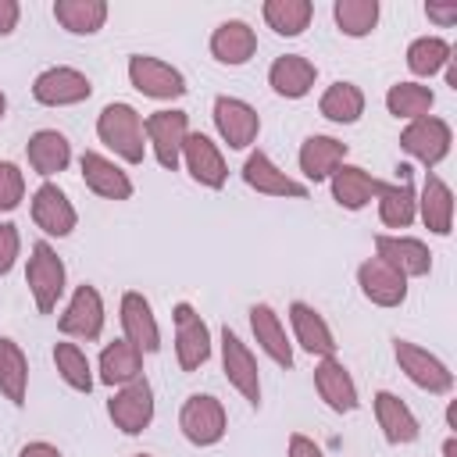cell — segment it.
Segmentation results:
<instances>
[{
	"label": "cell",
	"instance_id": "83f0119b",
	"mask_svg": "<svg viewBox=\"0 0 457 457\" xmlns=\"http://www.w3.org/2000/svg\"><path fill=\"white\" fill-rule=\"evenodd\" d=\"M250 328H253V343L278 364V368H293V343L286 336L282 318L275 314L271 303H253L250 307Z\"/></svg>",
	"mask_w": 457,
	"mask_h": 457
},
{
	"label": "cell",
	"instance_id": "4316f807",
	"mask_svg": "<svg viewBox=\"0 0 457 457\" xmlns=\"http://www.w3.org/2000/svg\"><path fill=\"white\" fill-rule=\"evenodd\" d=\"M418 218L432 236H450L453 232V189L439 175H425L421 193H418Z\"/></svg>",
	"mask_w": 457,
	"mask_h": 457
},
{
	"label": "cell",
	"instance_id": "d590c367",
	"mask_svg": "<svg viewBox=\"0 0 457 457\" xmlns=\"http://www.w3.org/2000/svg\"><path fill=\"white\" fill-rule=\"evenodd\" d=\"M261 14H264V21H268V29H271L275 36L293 39V36H300V32L311 25L314 4H311V0H264Z\"/></svg>",
	"mask_w": 457,
	"mask_h": 457
},
{
	"label": "cell",
	"instance_id": "e0dca14e",
	"mask_svg": "<svg viewBox=\"0 0 457 457\" xmlns=\"http://www.w3.org/2000/svg\"><path fill=\"white\" fill-rule=\"evenodd\" d=\"M182 164L189 171V179L204 189H221L225 179H228V164L218 150V143L204 132H189L186 143H182Z\"/></svg>",
	"mask_w": 457,
	"mask_h": 457
},
{
	"label": "cell",
	"instance_id": "ba28073f",
	"mask_svg": "<svg viewBox=\"0 0 457 457\" xmlns=\"http://www.w3.org/2000/svg\"><path fill=\"white\" fill-rule=\"evenodd\" d=\"M400 146H403V154H411L425 168H436L439 161L450 157L453 129H450V121H443L436 114H425V118L407 121V129L400 132Z\"/></svg>",
	"mask_w": 457,
	"mask_h": 457
},
{
	"label": "cell",
	"instance_id": "e575fe53",
	"mask_svg": "<svg viewBox=\"0 0 457 457\" xmlns=\"http://www.w3.org/2000/svg\"><path fill=\"white\" fill-rule=\"evenodd\" d=\"M0 393L14 407H25V396H29V357L14 339H0Z\"/></svg>",
	"mask_w": 457,
	"mask_h": 457
},
{
	"label": "cell",
	"instance_id": "7402d4cb",
	"mask_svg": "<svg viewBox=\"0 0 457 457\" xmlns=\"http://www.w3.org/2000/svg\"><path fill=\"white\" fill-rule=\"evenodd\" d=\"M289 325H293V339L300 343L303 353L311 357H336V336L328 328V321L321 318V311H314L311 303L303 300H293L289 303Z\"/></svg>",
	"mask_w": 457,
	"mask_h": 457
},
{
	"label": "cell",
	"instance_id": "8992f818",
	"mask_svg": "<svg viewBox=\"0 0 457 457\" xmlns=\"http://www.w3.org/2000/svg\"><path fill=\"white\" fill-rule=\"evenodd\" d=\"M89 96H93L89 75L79 71V68H71V64L43 68L32 79V100L43 104V107H71V104H82Z\"/></svg>",
	"mask_w": 457,
	"mask_h": 457
},
{
	"label": "cell",
	"instance_id": "5bb4252c",
	"mask_svg": "<svg viewBox=\"0 0 457 457\" xmlns=\"http://www.w3.org/2000/svg\"><path fill=\"white\" fill-rule=\"evenodd\" d=\"M118 321H121V339H129L143 357L161 350V325H157V314L143 293H136V289L121 293Z\"/></svg>",
	"mask_w": 457,
	"mask_h": 457
},
{
	"label": "cell",
	"instance_id": "4fadbf2b",
	"mask_svg": "<svg viewBox=\"0 0 457 457\" xmlns=\"http://www.w3.org/2000/svg\"><path fill=\"white\" fill-rule=\"evenodd\" d=\"M104 321H107V314H104V296H100V289L89 286V282H82V286H75V293H71V300H68V307H64L57 328H61L68 339L93 343V339H100Z\"/></svg>",
	"mask_w": 457,
	"mask_h": 457
},
{
	"label": "cell",
	"instance_id": "603a6c76",
	"mask_svg": "<svg viewBox=\"0 0 457 457\" xmlns=\"http://www.w3.org/2000/svg\"><path fill=\"white\" fill-rule=\"evenodd\" d=\"M371 411H375V421H378L386 443H393V446H407V443H414V439L421 436V425H418L414 411H411L396 393L378 389V393L371 396Z\"/></svg>",
	"mask_w": 457,
	"mask_h": 457
},
{
	"label": "cell",
	"instance_id": "6da1fadb",
	"mask_svg": "<svg viewBox=\"0 0 457 457\" xmlns=\"http://www.w3.org/2000/svg\"><path fill=\"white\" fill-rule=\"evenodd\" d=\"M96 136L104 146L114 150V157H121L125 164H143L146 161V132H143V114L125 104H104V111L96 114Z\"/></svg>",
	"mask_w": 457,
	"mask_h": 457
},
{
	"label": "cell",
	"instance_id": "681fc988",
	"mask_svg": "<svg viewBox=\"0 0 457 457\" xmlns=\"http://www.w3.org/2000/svg\"><path fill=\"white\" fill-rule=\"evenodd\" d=\"M136 457H150V453H136Z\"/></svg>",
	"mask_w": 457,
	"mask_h": 457
},
{
	"label": "cell",
	"instance_id": "7dc6e473",
	"mask_svg": "<svg viewBox=\"0 0 457 457\" xmlns=\"http://www.w3.org/2000/svg\"><path fill=\"white\" fill-rule=\"evenodd\" d=\"M443 457H457V436H446V443H443Z\"/></svg>",
	"mask_w": 457,
	"mask_h": 457
},
{
	"label": "cell",
	"instance_id": "484cf974",
	"mask_svg": "<svg viewBox=\"0 0 457 457\" xmlns=\"http://www.w3.org/2000/svg\"><path fill=\"white\" fill-rule=\"evenodd\" d=\"M346 161V143L336 139V136H307L300 143V154H296V164L303 171L307 182H328V175Z\"/></svg>",
	"mask_w": 457,
	"mask_h": 457
},
{
	"label": "cell",
	"instance_id": "ee69618b",
	"mask_svg": "<svg viewBox=\"0 0 457 457\" xmlns=\"http://www.w3.org/2000/svg\"><path fill=\"white\" fill-rule=\"evenodd\" d=\"M286 457H325V450H321L311 436L293 432V436H289V443H286Z\"/></svg>",
	"mask_w": 457,
	"mask_h": 457
},
{
	"label": "cell",
	"instance_id": "44dd1931",
	"mask_svg": "<svg viewBox=\"0 0 457 457\" xmlns=\"http://www.w3.org/2000/svg\"><path fill=\"white\" fill-rule=\"evenodd\" d=\"M357 286H361V296L375 307H400L407 300V278L400 271H393L389 264H382L378 257L361 261Z\"/></svg>",
	"mask_w": 457,
	"mask_h": 457
},
{
	"label": "cell",
	"instance_id": "bcb514c9",
	"mask_svg": "<svg viewBox=\"0 0 457 457\" xmlns=\"http://www.w3.org/2000/svg\"><path fill=\"white\" fill-rule=\"evenodd\" d=\"M18 457H64V453L54 443H46V439H32V443H25L18 450Z\"/></svg>",
	"mask_w": 457,
	"mask_h": 457
},
{
	"label": "cell",
	"instance_id": "ffe728a7",
	"mask_svg": "<svg viewBox=\"0 0 457 457\" xmlns=\"http://www.w3.org/2000/svg\"><path fill=\"white\" fill-rule=\"evenodd\" d=\"M243 182L253 189V193H261V196H289V200H303L307 196V182H296V179H289L264 150H253L246 161H243Z\"/></svg>",
	"mask_w": 457,
	"mask_h": 457
},
{
	"label": "cell",
	"instance_id": "d4e9b609",
	"mask_svg": "<svg viewBox=\"0 0 457 457\" xmlns=\"http://www.w3.org/2000/svg\"><path fill=\"white\" fill-rule=\"evenodd\" d=\"M318 82V68L314 61H307L303 54H282L271 61L268 68V86L275 96H286V100H300L314 89Z\"/></svg>",
	"mask_w": 457,
	"mask_h": 457
},
{
	"label": "cell",
	"instance_id": "f1b7e54d",
	"mask_svg": "<svg viewBox=\"0 0 457 457\" xmlns=\"http://www.w3.org/2000/svg\"><path fill=\"white\" fill-rule=\"evenodd\" d=\"M328 186H332V200L343 211H364L378 193V179L361 164H346V161L328 175Z\"/></svg>",
	"mask_w": 457,
	"mask_h": 457
},
{
	"label": "cell",
	"instance_id": "2e32d148",
	"mask_svg": "<svg viewBox=\"0 0 457 457\" xmlns=\"http://www.w3.org/2000/svg\"><path fill=\"white\" fill-rule=\"evenodd\" d=\"M375 257L382 264H389L393 271H400L403 278H421L432 271V253L428 246L418 239V236H389V232H378L375 236Z\"/></svg>",
	"mask_w": 457,
	"mask_h": 457
},
{
	"label": "cell",
	"instance_id": "9c48e42d",
	"mask_svg": "<svg viewBox=\"0 0 457 457\" xmlns=\"http://www.w3.org/2000/svg\"><path fill=\"white\" fill-rule=\"evenodd\" d=\"M175 361L182 371H200L211 361V328L193 303H175Z\"/></svg>",
	"mask_w": 457,
	"mask_h": 457
},
{
	"label": "cell",
	"instance_id": "8d00e7d4",
	"mask_svg": "<svg viewBox=\"0 0 457 457\" xmlns=\"http://www.w3.org/2000/svg\"><path fill=\"white\" fill-rule=\"evenodd\" d=\"M436 104V93L432 86H421V82H396L386 89V111L400 121H414V118H425Z\"/></svg>",
	"mask_w": 457,
	"mask_h": 457
},
{
	"label": "cell",
	"instance_id": "7a4b0ae2",
	"mask_svg": "<svg viewBox=\"0 0 457 457\" xmlns=\"http://www.w3.org/2000/svg\"><path fill=\"white\" fill-rule=\"evenodd\" d=\"M25 282H29V293H32V303H36L39 314H50L57 307V300L64 296L68 268H64V261L57 257V250L46 239L32 243L29 264H25Z\"/></svg>",
	"mask_w": 457,
	"mask_h": 457
},
{
	"label": "cell",
	"instance_id": "f546056e",
	"mask_svg": "<svg viewBox=\"0 0 457 457\" xmlns=\"http://www.w3.org/2000/svg\"><path fill=\"white\" fill-rule=\"evenodd\" d=\"M25 157H29V168H32L36 175L50 179V175H57V171H64V168L71 164V143H68V136L57 132V129H39V132L29 136Z\"/></svg>",
	"mask_w": 457,
	"mask_h": 457
},
{
	"label": "cell",
	"instance_id": "d6a6232c",
	"mask_svg": "<svg viewBox=\"0 0 457 457\" xmlns=\"http://www.w3.org/2000/svg\"><path fill=\"white\" fill-rule=\"evenodd\" d=\"M54 21L71 36H96L107 21V4L104 0H57Z\"/></svg>",
	"mask_w": 457,
	"mask_h": 457
},
{
	"label": "cell",
	"instance_id": "9a60e30c",
	"mask_svg": "<svg viewBox=\"0 0 457 457\" xmlns=\"http://www.w3.org/2000/svg\"><path fill=\"white\" fill-rule=\"evenodd\" d=\"M29 211H32L36 228H39L43 236H54V239L71 236V232H75V225H79V211H75V204H71V200H68V193H64V189H57L54 182H43V186L32 193Z\"/></svg>",
	"mask_w": 457,
	"mask_h": 457
},
{
	"label": "cell",
	"instance_id": "7bdbcfd3",
	"mask_svg": "<svg viewBox=\"0 0 457 457\" xmlns=\"http://www.w3.org/2000/svg\"><path fill=\"white\" fill-rule=\"evenodd\" d=\"M425 18H428V21H436L439 29H450V25L457 21V0H446V4L428 0V4H425Z\"/></svg>",
	"mask_w": 457,
	"mask_h": 457
},
{
	"label": "cell",
	"instance_id": "5b68a950",
	"mask_svg": "<svg viewBox=\"0 0 457 457\" xmlns=\"http://www.w3.org/2000/svg\"><path fill=\"white\" fill-rule=\"evenodd\" d=\"M393 357H396L400 371H403L418 389H425V393H432V396H446V393L453 389V371H450L436 353H428L425 346H418V343H411V339H393Z\"/></svg>",
	"mask_w": 457,
	"mask_h": 457
},
{
	"label": "cell",
	"instance_id": "3957f363",
	"mask_svg": "<svg viewBox=\"0 0 457 457\" xmlns=\"http://www.w3.org/2000/svg\"><path fill=\"white\" fill-rule=\"evenodd\" d=\"M143 132H146V146L154 150L157 164L164 171H175L182 164V143L189 136V114L179 107H164L143 118Z\"/></svg>",
	"mask_w": 457,
	"mask_h": 457
},
{
	"label": "cell",
	"instance_id": "c3c4849f",
	"mask_svg": "<svg viewBox=\"0 0 457 457\" xmlns=\"http://www.w3.org/2000/svg\"><path fill=\"white\" fill-rule=\"evenodd\" d=\"M4 114H7V96H4V89H0V121H4Z\"/></svg>",
	"mask_w": 457,
	"mask_h": 457
},
{
	"label": "cell",
	"instance_id": "60d3db41",
	"mask_svg": "<svg viewBox=\"0 0 457 457\" xmlns=\"http://www.w3.org/2000/svg\"><path fill=\"white\" fill-rule=\"evenodd\" d=\"M25 200V171L14 161H0V211H14Z\"/></svg>",
	"mask_w": 457,
	"mask_h": 457
},
{
	"label": "cell",
	"instance_id": "f35d334b",
	"mask_svg": "<svg viewBox=\"0 0 457 457\" xmlns=\"http://www.w3.org/2000/svg\"><path fill=\"white\" fill-rule=\"evenodd\" d=\"M450 57H453V46H450L443 36H418V39H411V46H407V68H411V75H418V79L439 75Z\"/></svg>",
	"mask_w": 457,
	"mask_h": 457
},
{
	"label": "cell",
	"instance_id": "ab89813d",
	"mask_svg": "<svg viewBox=\"0 0 457 457\" xmlns=\"http://www.w3.org/2000/svg\"><path fill=\"white\" fill-rule=\"evenodd\" d=\"M54 368L64 378V386H71L75 393H89L93 382H96L93 364H89V357L79 343H57L54 346Z\"/></svg>",
	"mask_w": 457,
	"mask_h": 457
},
{
	"label": "cell",
	"instance_id": "4dcf8cb0",
	"mask_svg": "<svg viewBox=\"0 0 457 457\" xmlns=\"http://www.w3.org/2000/svg\"><path fill=\"white\" fill-rule=\"evenodd\" d=\"M96 378L111 389H121L136 378H143V353L129 343V339H114L100 350V361H96Z\"/></svg>",
	"mask_w": 457,
	"mask_h": 457
},
{
	"label": "cell",
	"instance_id": "b9f144b4",
	"mask_svg": "<svg viewBox=\"0 0 457 457\" xmlns=\"http://www.w3.org/2000/svg\"><path fill=\"white\" fill-rule=\"evenodd\" d=\"M18 253H21V232H18V225L0 221V275H7L14 268Z\"/></svg>",
	"mask_w": 457,
	"mask_h": 457
},
{
	"label": "cell",
	"instance_id": "f6af8a7d",
	"mask_svg": "<svg viewBox=\"0 0 457 457\" xmlns=\"http://www.w3.org/2000/svg\"><path fill=\"white\" fill-rule=\"evenodd\" d=\"M21 18V4L18 0H0V36H11L18 29Z\"/></svg>",
	"mask_w": 457,
	"mask_h": 457
},
{
	"label": "cell",
	"instance_id": "52a82bcc",
	"mask_svg": "<svg viewBox=\"0 0 457 457\" xmlns=\"http://www.w3.org/2000/svg\"><path fill=\"white\" fill-rule=\"evenodd\" d=\"M129 82H132V89H139L150 100L186 96V75L175 64H168L154 54H132L129 57Z\"/></svg>",
	"mask_w": 457,
	"mask_h": 457
},
{
	"label": "cell",
	"instance_id": "cb8c5ba5",
	"mask_svg": "<svg viewBox=\"0 0 457 457\" xmlns=\"http://www.w3.org/2000/svg\"><path fill=\"white\" fill-rule=\"evenodd\" d=\"M211 57L218 64H228V68H239L246 64L253 54H257V32L250 29V21L243 18H228L221 21L214 32H211Z\"/></svg>",
	"mask_w": 457,
	"mask_h": 457
},
{
	"label": "cell",
	"instance_id": "277c9868",
	"mask_svg": "<svg viewBox=\"0 0 457 457\" xmlns=\"http://www.w3.org/2000/svg\"><path fill=\"white\" fill-rule=\"evenodd\" d=\"M179 428L193 446H214L228 432V414L218 396L193 393V396H186V403L179 411Z\"/></svg>",
	"mask_w": 457,
	"mask_h": 457
},
{
	"label": "cell",
	"instance_id": "1f68e13d",
	"mask_svg": "<svg viewBox=\"0 0 457 457\" xmlns=\"http://www.w3.org/2000/svg\"><path fill=\"white\" fill-rule=\"evenodd\" d=\"M375 204H378V218L386 228H407L418 218V193L407 179L403 182H378Z\"/></svg>",
	"mask_w": 457,
	"mask_h": 457
},
{
	"label": "cell",
	"instance_id": "7c38bea8",
	"mask_svg": "<svg viewBox=\"0 0 457 457\" xmlns=\"http://www.w3.org/2000/svg\"><path fill=\"white\" fill-rule=\"evenodd\" d=\"M211 118H214V129L221 136V143H228V150H246L257 132H261V114L253 104L239 100V96H214V107H211Z\"/></svg>",
	"mask_w": 457,
	"mask_h": 457
},
{
	"label": "cell",
	"instance_id": "d6986e66",
	"mask_svg": "<svg viewBox=\"0 0 457 457\" xmlns=\"http://www.w3.org/2000/svg\"><path fill=\"white\" fill-rule=\"evenodd\" d=\"M79 171H82V182H86L89 193H96L104 200H118V204L132 200V179L118 161H111L96 150H86L79 157Z\"/></svg>",
	"mask_w": 457,
	"mask_h": 457
},
{
	"label": "cell",
	"instance_id": "836d02e7",
	"mask_svg": "<svg viewBox=\"0 0 457 457\" xmlns=\"http://www.w3.org/2000/svg\"><path fill=\"white\" fill-rule=\"evenodd\" d=\"M318 111H321V118L325 121H332V125H353V121H361V114H364V89L357 86V82H332L325 93H321V100H318Z\"/></svg>",
	"mask_w": 457,
	"mask_h": 457
},
{
	"label": "cell",
	"instance_id": "74e56055",
	"mask_svg": "<svg viewBox=\"0 0 457 457\" xmlns=\"http://www.w3.org/2000/svg\"><path fill=\"white\" fill-rule=\"evenodd\" d=\"M378 0H336L332 4V18H336V29L350 39H364L375 32L378 25Z\"/></svg>",
	"mask_w": 457,
	"mask_h": 457
},
{
	"label": "cell",
	"instance_id": "30bf717a",
	"mask_svg": "<svg viewBox=\"0 0 457 457\" xmlns=\"http://www.w3.org/2000/svg\"><path fill=\"white\" fill-rule=\"evenodd\" d=\"M154 411H157V403H154V389H150L146 378H136V382L114 389L111 400H107V418H111L114 428L125 432V436L146 432L150 421H154Z\"/></svg>",
	"mask_w": 457,
	"mask_h": 457
},
{
	"label": "cell",
	"instance_id": "ac0fdd59",
	"mask_svg": "<svg viewBox=\"0 0 457 457\" xmlns=\"http://www.w3.org/2000/svg\"><path fill=\"white\" fill-rule=\"evenodd\" d=\"M314 393L325 400L328 411L336 414H353L357 411V382L350 375V368L339 357H321L314 364Z\"/></svg>",
	"mask_w": 457,
	"mask_h": 457
},
{
	"label": "cell",
	"instance_id": "8fae6325",
	"mask_svg": "<svg viewBox=\"0 0 457 457\" xmlns=\"http://www.w3.org/2000/svg\"><path fill=\"white\" fill-rule=\"evenodd\" d=\"M221 371L228 378V386L250 403L261 407V371H257V357L250 353V346L225 325L221 328Z\"/></svg>",
	"mask_w": 457,
	"mask_h": 457
}]
</instances>
